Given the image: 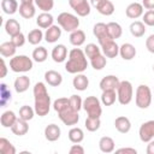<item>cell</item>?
I'll return each mask as SVG.
<instances>
[{
  "label": "cell",
  "mask_w": 154,
  "mask_h": 154,
  "mask_svg": "<svg viewBox=\"0 0 154 154\" xmlns=\"http://www.w3.org/2000/svg\"><path fill=\"white\" fill-rule=\"evenodd\" d=\"M34 99H35V112L38 117H45L51 109V96L43 82H37L34 85Z\"/></svg>",
  "instance_id": "obj_1"
},
{
  "label": "cell",
  "mask_w": 154,
  "mask_h": 154,
  "mask_svg": "<svg viewBox=\"0 0 154 154\" xmlns=\"http://www.w3.org/2000/svg\"><path fill=\"white\" fill-rule=\"evenodd\" d=\"M88 67V60L84 51L81 48H72L69 52V59L65 64V70L69 73H82Z\"/></svg>",
  "instance_id": "obj_2"
},
{
  "label": "cell",
  "mask_w": 154,
  "mask_h": 154,
  "mask_svg": "<svg viewBox=\"0 0 154 154\" xmlns=\"http://www.w3.org/2000/svg\"><path fill=\"white\" fill-rule=\"evenodd\" d=\"M135 102L136 106L141 109H146L152 103V90L146 84H140L136 89L135 94Z\"/></svg>",
  "instance_id": "obj_3"
},
{
  "label": "cell",
  "mask_w": 154,
  "mask_h": 154,
  "mask_svg": "<svg viewBox=\"0 0 154 154\" xmlns=\"http://www.w3.org/2000/svg\"><path fill=\"white\" fill-rule=\"evenodd\" d=\"M58 24L60 25V28L67 32H72L75 30L78 29L79 26V19L77 18V16L70 13V12H61L58 16Z\"/></svg>",
  "instance_id": "obj_4"
},
{
  "label": "cell",
  "mask_w": 154,
  "mask_h": 154,
  "mask_svg": "<svg viewBox=\"0 0 154 154\" xmlns=\"http://www.w3.org/2000/svg\"><path fill=\"white\" fill-rule=\"evenodd\" d=\"M10 69L13 72H28L32 69V60L26 55H14L10 60Z\"/></svg>",
  "instance_id": "obj_5"
},
{
  "label": "cell",
  "mask_w": 154,
  "mask_h": 154,
  "mask_svg": "<svg viewBox=\"0 0 154 154\" xmlns=\"http://www.w3.org/2000/svg\"><path fill=\"white\" fill-rule=\"evenodd\" d=\"M132 95H134L132 84L129 81H120L117 88V97H118L119 103L123 106L129 105L132 100Z\"/></svg>",
  "instance_id": "obj_6"
},
{
  "label": "cell",
  "mask_w": 154,
  "mask_h": 154,
  "mask_svg": "<svg viewBox=\"0 0 154 154\" xmlns=\"http://www.w3.org/2000/svg\"><path fill=\"white\" fill-rule=\"evenodd\" d=\"M83 109L87 112L88 117L100 118V116L102 113L100 100L96 96H87L83 100Z\"/></svg>",
  "instance_id": "obj_7"
},
{
  "label": "cell",
  "mask_w": 154,
  "mask_h": 154,
  "mask_svg": "<svg viewBox=\"0 0 154 154\" xmlns=\"http://www.w3.org/2000/svg\"><path fill=\"white\" fill-rule=\"evenodd\" d=\"M93 34L95 35V37L97 38V42L100 46H102L103 43L113 40L108 32V29H107V24L105 23H96L93 28Z\"/></svg>",
  "instance_id": "obj_8"
},
{
  "label": "cell",
  "mask_w": 154,
  "mask_h": 154,
  "mask_svg": "<svg viewBox=\"0 0 154 154\" xmlns=\"http://www.w3.org/2000/svg\"><path fill=\"white\" fill-rule=\"evenodd\" d=\"M59 116V119L67 126H72V125H76L79 120V116H78V112L75 111L72 107H69L61 112L58 113Z\"/></svg>",
  "instance_id": "obj_9"
},
{
  "label": "cell",
  "mask_w": 154,
  "mask_h": 154,
  "mask_svg": "<svg viewBox=\"0 0 154 154\" xmlns=\"http://www.w3.org/2000/svg\"><path fill=\"white\" fill-rule=\"evenodd\" d=\"M69 5L79 17H87L90 13V4L88 0H69Z\"/></svg>",
  "instance_id": "obj_10"
},
{
  "label": "cell",
  "mask_w": 154,
  "mask_h": 154,
  "mask_svg": "<svg viewBox=\"0 0 154 154\" xmlns=\"http://www.w3.org/2000/svg\"><path fill=\"white\" fill-rule=\"evenodd\" d=\"M140 140L142 142H149L154 138V120H148L140 126L138 130Z\"/></svg>",
  "instance_id": "obj_11"
},
{
  "label": "cell",
  "mask_w": 154,
  "mask_h": 154,
  "mask_svg": "<svg viewBox=\"0 0 154 154\" xmlns=\"http://www.w3.org/2000/svg\"><path fill=\"white\" fill-rule=\"evenodd\" d=\"M120 81L114 75H108L100 81V89L103 90H117Z\"/></svg>",
  "instance_id": "obj_12"
},
{
  "label": "cell",
  "mask_w": 154,
  "mask_h": 154,
  "mask_svg": "<svg viewBox=\"0 0 154 154\" xmlns=\"http://www.w3.org/2000/svg\"><path fill=\"white\" fill-rule=\"evenodd\" d=\"M143 5L140 2H131L130 5H128L126 10H125V14L128 18L131 19H137L141 16H143Z\"/></svg>",
  "instance_id": "obj_13"
},
{
  "label": "cell",
  "mask_w": 154,
  "mask_h": 154,
  "mask_svg": "<svg viewBox=\"0 0 154 154\" xmlns=\"http://www.w3.org/2000/svg\"><path fill=\"white\" fill-rule=\"evenodd\" d=\"M101 51L106 58H116L119 54V46L114 42V40H111L101 46Z\"/></svg>",
  "instance_id": "obj_14"
},
{
  "label": "cell",
  "mask_w": 154,
  "mask_h": 154,
  "mask_svg": "<svg viewBox=\"0 0 154 154\" xmlns=\"http://www.w3.org/2000/svg\"><path fill=\"white\" fill-rule=\"evenodd\" d=\"M61 36V28L58 25H52L48 29H46L45 32V40L48 43H54L57 42Z\"/></svg>",
  "instance_id": "obj_15"
},
{
  "label": "cell",
  "mask_w": 154,
  "mask_h": 154,
  "mask_svg": "<svg viewBox=\"0 0 154 154\" xmlns=\"http://www.w3.org/2000/svg\"><path fill=\"white\" fill-rule=\"evenodd\" d=\"M60 134H61V130L57 124H49L45 128V137L49 142H54L59 140Z\"/></svg>",
  "instance_id": "obj_16"
},
{
  "label": "cell",
  "mask_w": 154,
  "mask_h": 154,
  "mask_svg": "<svg viewBox=\"0 0 154 154\" xmlns=\"http://www.w3.org/2000/svg\"><path fill=\"white\" fill-rule=\"evenodd\" d=\"M136 48L131 43H123L119 47V54L124 60H132L136 57Z\"/></svg>",
  "instance_id": "obj_17"
},
{
  "label": "cell",
  "mask_w": 154,
  "mask_h": 154,
  "mask_svg": "<svg viewBox=\"0 0 154 154\" xmlns=\"http://www.w3.org/2000/svg\"><path fill=\"white\" fill-rule=\"evenodd\" d=\"M45 81L52 87H59L63 82V76L55 70H48L45 73Z\"/></svg>",
  "instance_id": "obj_18"
},
{
  "label": "cell",
  "mask_w": 154,
  "mask_h": 154,
  "mask_svg": "<svg viewBox=\"0 0 154 154\" xmlns=\"http://www.w3.org/2000/svg\"><path fill=\"white\" fill-rule=\"evenodd\" d=\"M11 131L16 135V136H23L29 131V125L28 122L22 119V118H17V120L14 122V124L11 126Z\"/></svg>",
  "instance_id": "obj_19"
},
{
  "label": "cell",
  "mask_w": 154,
  "mask_h": 154,
  "mask_svg": "<svg viewBox=\"0 0 154 154\" xmlns=\"http://www.w3.org/2000/svg\"><path fill=\"white\" fill-rule=\"evenodd\" d=\"M51 55L55 63H63L67 57V48L64 45H57L55 47H53Z\"/></svg>",
  "instance_id": "obj_20"
},
{
  "label": "cell",
  "mask_w": 154,
  "mask_h": 154,
  "mask_svg": "<svg viewBox=\"0 0 154 154\" xmlns=\"http://www.w3.org/2000/svg\"><path fill=\"white\" fill-rule=\"evenodd\" d=\"M114 126L120 134H126L131 129V122L129 118H126L124 116H119L114 120Z\"/></svg>",
  "instance_id": "obj_21"
},
{
  "label": "cell",
  "mask_w": 154,
  "mask_h": 154,
  "mask_svg": "<svg viewBox=\"0 0 154 154\" xmlns=\"http://www.w3.org/2000/svg\"><path fill=\"white\" fill-rule=\"evenodd\" d=\"M53 20H54V18L49 12H42V13H40L37 16L36 24L41 29H48L49 26L53 25Z\"/></svg>",
  "instance_id": "obj_22"
},
{
  "label": "cell",
  "mask_w": 154,
  "mask_h": 154,
  "mask_svg": "<svg viewBox=\"0 0 154 154\" xmlns=\"http://www.w3.org/2000/svg\"><path fill=\"white\" fill-rule=\"evenodd\" d=\"M72 84H73V88L76 90H79V91H83L88 88L89 85V79L83 73H76V76L73 77L72 79Z\"/></svg>",
  "instance_id": "obj_23"
},
{
  "label": "cell",
  "mask_w": 154,
  "mask_h": 154,
  "mask_svg": "<svg viewBox=\"0 0 154 154\" xmlns=\"http://www.w3.org/2000/svg\"><path fill=\"white\" fill-rule=\"evenodd\" d=\"M99 148L102 153H112L116 148V143L112 137L109 136H103L99 141Z\"/></svg>",
  "instance_id": "obj_24"
},
{
  "label": "cell",
  "mask_w": 154,
  "mask_h": 154,
  "mask_svg": "<svg viewBox=\"0 0 154 154\" xmlns=\"http://www.w3.org/2000/svg\"><path fill=\"white\" fill-rule=\"evenodd\" d=\"M69 40H70V43L72 46L79 47L85 42V32L83 30H81V29H77V30H75V31H72L70 34Z\"/></svg>",
  "instance_id": "obj_25"
},
{
  "label": "cell",
  "mask_w": 154,
  "mask_h": 154,
  "mask_svg": "<svg viewBox=\"0 0 154 154\" xmlns=\"http://www.w3.org/2000/svg\"><path fill=\"white\" fill-rule=\"evenodd\" d=\"M29 87H30V78L28 76L23 75V76H19V77L16 78V81H14V90L17 93H24V91H26L29 89Z\"/></svg>",
  "instance_id": "obj_26"
},
{
  "label": "cell",
  "mask_w": 154,
  "mask_h": 154,
  "mask_svg": "<svg viewBox=\"0 0 154 154\" xmlns=\"http://www.w3.org/2000/svg\"><path fill=\"white\" fill-rule=\"evenodd\" d=\"M129 29H130V32L134 37H142L146 32V24L143 22L135 20L130 24Z\"/></svg>",
  "instance_id": "obj_27"
},
{
  "label": "cell",
  "mask_w": 154,
  "mask_h": 154,
  "mask_svg": "<svg viewBox=\"0 0 154 154\" xmlns=\"http://www.w3.org/2000/svg\"><path fill=\"white\" fill-rule=\"evenodd\" d=\"M16 51H17V47L11 41L2 42L0 45V54L4 58H12V57H14Z\"/></svg>",
  "instance_id": "obj_28"
},
{
  "label": "cell",
  "mask_w": 154,
  "mask_h": 154,
  "mask_svg": "<svg viewBox=\"0 0 154 154\" xmlns=\"http://www.w3.org/2000/svg\"><path fill=\"white\" fill-rule=\"evenodd\" d=\"M17 120V116L13 111H6L0 117V123L4 128H11Z\"/></svg>",
  "instance_id": "obj_29"
},
{
  "label": "cell",
  "mask_w": 154,
  "mask_h": 154,
  "mask_svg": "<svg viewBox=\"0 0 154 154\" xmlns=\"http://www.w3.org/2000/svg\"><path fill=\"white\" fill-rule=\"evenodd\" d=\"M18 11H19V14L25 19L32 18L35 16V12H36L34 4H20Z\"/></svg>",
  "instance_id": "obj_30"
},
{
  "label": "cell",
  "mask_w": 154,
  "mask_h": 154,
  "mask_svg": "<svg viewBox=\"0 0 154 154\" xmlns=\"http://www.w3.org/2000/svg\"><path fill=\"white\" fill-rule=\"evenodd\" d=\"M5 30L10 36H14L20 32V24L17 19H7L5 23Z\"/></svg>",
  "instance_id": "obj_31"
},
{
  "label": "cell",
  "mask_w": 154,
  "mask_h": 154,
  "mask_svg": "<svg viewBox=\"0 0 154 154\" xmlns=\"http://www.w3.org/2000/svg\"><path fill=\"white\" fill-rule=\"evenodd\" d=\"M116 100H118L116 90H103L101 94V102L105 106H112Z\"/></svg>",
  "instance_id": "obj_32"
},
{
  "label": "cell",
  "mask_w": 154,
  "mask_h": 154,
  "mask_svg": "<svg viewBox=\"0 0 154 154\" xmlns=\"http://www.w3.org/2000/svg\"><path fill=\"white\" fill-rule=\"evenodd\" d=\"M1 8L6 14H14L18 11V2L16 0H2Z\"/></svg>",
  "instance_id": "obj_33"
},
{
  "label": "cell",
  "mask_w": 154,
  "mask_h": 154,
  "mask_svg": "<svg viewBox=\"0 0 154 154\" xmlns=\"http://www.w3.org/2000/svg\"><path fill=\"white\" fill-rule=\"evenodd\" d=\"M107 29H108V32H109V35H111V37L113 40L119 38L122 36V34H123V29H122L120 24L117 23V22H109V23H107Z\"/></svg>",
  "instance_id": "obj_34"
},
{
  "label": "cell",
  "mask_w": 154,
  "mask_h": 154,
  "mask_svg": "<svg viewBox=\"0 0 154 154\" xmlns=\"http://www.w3.org/2000/svg\"><path fill=\"white\" fill-rule=\"evenodd\" d=\"M43 37H45V35H43L41 29H34V30L29 31L26 40L29 41L30 45H38L42 41Z\"/></svg>",
  "instance_id": "obj_35"
},
{
  "label": "cell",
  "mask_w": 154,
  "mask_h": 154,
  "mask_svg": "<svg viewBox=\"0 0 154 154\" xmlns=\"http://www.w3.org/2000/svg\"><path fill=\"white\" fill-rule=\"evenodd\" d=\"M69 140L72 143H81L84 140V132L81 128H72L69 131Z\"/></svg>",
  "instance_id": "obj_36"
},
{
  "label": "cell",
  "mask_w": 154,
  "mask_h": 154,
  "mask_svg": "<svg viewBox=\"0 0 154 154\" xmlns=\"http://www.w3.org/2000/svg\"><path fill=\"white\" fill-rule=\"evenodd\" d=\"M47 57H48V52L42 46H38L32 51V60H35L36 63H43L47 59Z\"/></svg>",
  "instance_id": "obj_37"
},
{
  "label": "cell",
  "mask_w": 154,
  "mask_h": 154,
  "mask_svg": "<svg viewBox=\"0 0 154 154\" xmlns=\"http://www.w3.org/2000/svg\"><path fill=\"white\" fill-rule=\"evenodd\" d=\"M0 153L1 154H16L14 146L5 137L0 138Z\"/></svg>",
  "instance_id": "obj_38"
},
{
  "label": "cell",
  "mask_w": 154,
  "mask_h": 154,
  "mask_svg": "<svg viewBox=\"0 0 154 154\" xmlns=\"http://www.w3.org/2000/svg\"><path fill=\"white\" fill-rule=\"evenodd\" d=\"M84 125H85V128H87V130H88V131L94 132V131H96V130H99V129H100L101 120H100V118H95V117H87Z\"/></svg>",
  "instance_id": "obj_39"
},
{
  "label": "cell",
  "mask_w": 154,
  "mask_h": 154,
  "mask_svg": "<svg viewBox=\"0 0 154 154\" xmlns=\"http://www.w3.org/2000/svg\"><path fill=\"white\" fill-rule=\"evenodd\" d=\"M35 113H36L35 112V108H31L28 105H24V106H22L19 108V118H22V119H24L26 122L31 120L34 118V114Z\"/></svg>",
  "instance_id": "obj_40"
},
{
  "label": "cell",
  "mask_w": 154,
  "mask_h": 154,
  "mask_svg": "<svg viewBox=\"0 0 154 154\" xmlns=\"http://www.w3.org/2000/svg\"><path fill=\"white\" fill-rule=\"evenodd\" d=\"M69 107H71V105H70V100L66 99V97H59L53 102V108L58 113L64 111V109H66V108H69Z\"/></svg>",
  "instance_id": "obj_41"
},
{
  "label": "cell",
  "mask_w": 154,
  "mask_h": 154,
  "mask_svg": "<svg viewBox=\"0 0 154 154\" xmlns=\"http://www.w3.org/2000/svg\"><path fill=\"white\" fill-rule=\"evenodd\" d=\"M90 64H91V66H93L94 70H102V69L106 66L107 60H106V57H105V55L99 54V55H96L95 58L90 59Z\"/></svg>",
  "instance_id": "obj_42"
},
{
  "label": "cell",
  "mask_w": 154,
  "mask_h": 154,
  "mask_svg": "<svg viewBox=\"0 0 154 154\" xmlns=\"http://www.w3.org/2000/svg\"><path fill=\"white\" fill-rule=\"evenodd\" d=\"M0 95H1V107H5L8 101H11V90L5 83L0 84Z\"/></svg>",
  "instance_id": "obj_43"
},
{
  "label": "cell",
  "mask_w": 154,
  "mask_h": 154,
  "mask_svg": "<svg viewBox=\"0 0 154 154\" xmlns=\"http://www.w3.org/2000/svg\"><path fill=\"white\" fill-rule=\"evenodd\" d=\"M84 53L89 59L95 58L96 55L101 54V49L99 48V46H96L95 43H88L84 48Z\"/></svg>",
  "instance_id": "obj_44"
},
{
  "label": "cell",
  "mask_w": 154,
  "mask_h": 154,
  "mask_svg": "<svg viewBox=\"0 0 154 154\" xmlns=\"http://www.w3.org/2000/svg\"><path fill=\"white\" fill-rule=\"evenodd\" d=\"M97 11H99V13H101V14H103V16H111V14H113V12H114V5H113L112 1L106 0V1L97 8Z\"/></svg>",
  "instance_id": "obj_45"
},
{
  "label": "cell",
  "mask_w": 154,
  "mask_h": 154,
  "mask_svg": "<svg viewBox=\"0 0 154 154\" xmlns=\"http://www.w3.org/2000/svg\"><path fill=\"white\" fill-rule=\"evenodd\" d=\"M35 4L43 12H49L54 6V0H35Z\"/></svg>",
  "instance_id": "obj_46"
},
{
  "label": "cell",
  "mask_w": 154,
  "mask_h": 154,
  "mask_svg": "<svg viewBox=\"0 0 154 154\" xmlns=\"http://www.w3.org/2000/svg\"><path fill=\"white\" fill-rule=\"evenodd\" d=\"M69 100H70L71 107H72L75 111L78 112L81 108H83V100H82V97H81L79 95H71V96L69 97Z\"/></svg>",
  "instance_id": "obj_47"
},
{
  "label": "cell",
  "mask_w": 154,
  "mask_h": 154,
  "mask_svg": "<svg viewBox=\"0 0 154 154\" xmlns=\"http://www.w3.org/2000/svg\"><path fill=\"white\" fill-rule=\"evenodd\" d=\"M143 23L148 26H154V10H148L143 13Z\"/></svg>",
  "instance_id": "obj_48"
},
{
  "label": "cell",
  "mask_w": 154,
  "mask_h": 154,
  "mask_svg": "<svg viewBox=\"0 0 154 154\" xmlns=\"http://www.w3.org/2000/svg\"><path fill=\"white\" fill-rule=\"evenodd\" d=\"M11 42L18 48V47H22L24 43H25V36H24V34H22V32H19V34H17V35H14V36H11Z\"/></svg>",
  "instance_id": "obj_49"
},
{
  "label": "cell",
  "mask_w": 154,
  "mask_h": 154,
  "mask_svg": "<svg viewBox=\"0 0 154 154\" xmlns=\"http://www.w3.org/2000/svg\"><path fill=\"white\" fill-rule=\"evenodd\" d=\"M69 153H70V154H84V148H83L81 144L75 143V144H72V147L70 148Z\"/></svg>",
  "instance_id": "obj_50"
},
{
  "label": "cell",
  "mask_w": 154,
  "mask_h": 154,
  "mask_svg": "<svg viewBox=\"0 0 154 154\" xmlns=\"http://www.w3.org/2000/svg\"><path fill=\"white\" fill-rule=\"evenodd\" d=\"M146 48H147L150 53L154 54V34L149 35L148 38L146 40Z\"/></svg>",
  "instance_id": "obj_51"
},
{
  "label": "cell",
  "mask_w": 154,
  "mask_h": 154,
  "mask_svg": "<svg viewBox=\"0 0 154 154\" xmlns=\"http://www.w3.org/2000/svg\"><path fill=\"white\" fill-rule=\"evenodd\" d=\"M116 153H126V154H136V153H137V150H136L135 148H129V147H126V148H119V149H117V150H116Z\"/></svg>",
  "instance_id": "obj_52"
},
{
  "label": "cell",
  "mask_w": 154,
  "mask_h": 154,
  "mask_svg": "<svg viewBox=\"0 0 154 154\" xmlns=\"http://www.w3.org/2000/svg\"><path fill=\"white\" fill-rule=\"evenodd\" d=\"M142 5L146 10H154V0H142Z\"/></svg>",
  "instance_id": "obj_53"
},
{
  "label": "cell",
  "mask_w": 154,
  "mask_h": 154,
  "mask_svg": "<svg viewBox=\"0 0 154 154\" xmlns=\"http://www.w3.org/2000/svg\"><path fill=\"white\" fill-rule=\"evenodd\" d=\"M105 1H106V0H90V5L97 10V8H99V7H100Z\"/></svg>",
  "instance_id": "obj_54"
},
{
  "label": "cell",
  "mask_w": 154,
  "mask_h": 154,
  "mask_svg": "<svg viewBox=\"0 0 154 154\" xmlns=\"http://www.w3.org/2000/svg\"><path fill=\"white\" fill-rule=\"evenodd\" d=\"M6 73H7V67H6L5 60H4V58H2V59H1V75H0V77H1V78L5 77Z\"/></svg>",
  "instance_id": "obj_55"
},
{
  "label": "cell",
  "mask_w": 154,
  "mask_h": 154,
  "mask_svg": "<svg viewBox=\"0 0 154 154\" xmlns=\"http://www.w3.org/2000/svg\"><path fill=\"white\" fill-rule=\"evenodd\" d=\"M147 154H154V141H149L147 146Z\"/></svg>",
  "instance_id": "obj_56"
},
{
  "label": "cell",
  "mask_w": 154,
  "mask_h": 154,
  "mask_svg": "<svg viewBox=\"0 0 154 154\" xmlns=\"http://www.w3.org/2000/svg\"><path fill=\"white\" fill-rule=\"evenodd\" d=\"M35 0H20V4H34Z\"/></svg>",
  "instance_id": "obj_57"
},
{
  "label": "cell",
  "mask_w": 154,
  "mask_h": 154,
  "mask_svg": "<svg viewBox=\"0 0 154 154\" xmlns=\"http://www.w3.org/2000/svg\"><path fill=\"white\" fill-rule=\"evenodd\" d=\"M153 71H154V65H153Z\"/></svg>",
  "instance_id": "obj_58"
}]
</instances>
